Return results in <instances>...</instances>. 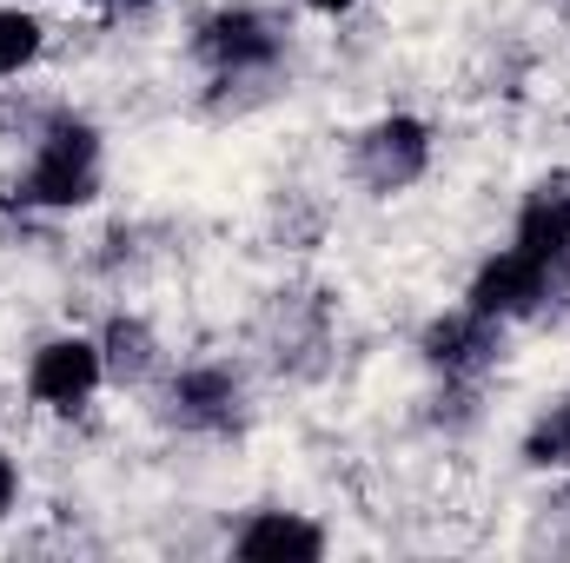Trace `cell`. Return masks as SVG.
<instances>
[{"mask_svg":"<svg viewBox=\"0 0 570 563\" xmlns=\"http://www.w3.org/2000/svg\"><path fill=\"white\" fill-rule=\"evenodd\" d=\"M94 7H134V0H94Z\"/></svg>","mask_w":570,"mask_h":563,"instance_id":"obj_15","label":"cell"},{"mask_svg":"<svg viewBox=\"0 0 570 563\" xmlns=\"http://www.w3.org/2000/svg\"><path fill=\"white\" fill-rule=\"evenodd\" d=\"M100 179H107L100 127L87 113H53L40 127L33 152H27L20 179H13V206H27V213H73V206L100 199Z\"/></svg>","mask_w":570,"mask_h":563,"instance_id":"obj_1","label":"cell"},{"mask_svg":"<svg viewBox=\"0 0 570 563\" xmlns=\"http://www.w3.org/2000/svg\"><path fill=\"white\" fill-rule=\"evenodd\" d=\"M193 60H199L219 87L259 80V73H273L285 60V20L273 7H259V0H226V7H213V13L193 27Z\"/></svg>","mask_w":570,"mask_h":563,"instance_id":"obj_2","label":"cell"},{"mask_svg":"<svg viewBox=\"0 0 570 563\" xmlns=\"http://www.w3.org/2000/svg\"><path fill=\"white\" fill-rule=\"evenodd\" d=\"M524 464L531 471H570V398H558L544 418L524 431Z\"/></svg>","mask_w":570,"mask_h":563,"instance_id":"obj_12","label":"cell"},{"mask_svg":"<svg viewBox=\"0 0 570 563\" xmlns=\"http://www.w3.org/2000/svg\"><path fill=\"white\" fill-rule=\"evenodd\" d=\"M13 504H20V464L0 451V524L13 517Z\"/></svg>","mask_w":570,"mask_h":563,"instance_id":"obj_13","label":"cell"},{"mask_svg":"<svg viewBox=\"0 0 570 563\" xmlns=\"http://www.w3.org/2000/svg\"><path fill=\"white\" fill-rule=\"evenodd\" d=\"M100 385H107V358H100V338H87V332H60V338L33 345V358H27V398L53 418L87 412L100 398Z\"/></svg>","mask_w":570,"mask_h":563,"instance_id":"obj_5","label":"cell"},{"mask_svg":"<svg viewBox=\"0 0 570 563\" xmlns=\"http://www.w3.org/2000/svg\"><path fill=\"white\" fill-rule=\"evenodd\" d=\"M233 557L246 563H318L325 557V531L305 511H253L233 531Z\"/></svg>","mask_w":570,"mask_h":563,"instance_id":"obj_8","label":"cell"},{"mask_svg":"<svg viewBox=\"0 0 570 563\" xmlns=\"http://www.w3.org/2000/svg\"><path fill=\"white\" fill-rule=\"evenodd\" d=\"M305 7H312V13H332V20H338V13H352L358 0H305Z\"/></svg>","mask_w":570,"mask_h":563,"instance_id":"obj_14","label":"cell"},{"mask_svg":"<svg viewBox=\"0 0 570 563\" xmlns=\"http://www.w3.org/2000/svg\"><path fill=\"white\" fill-rule=\"evenodd\" d=\"M431 172V127L419 113H385L352 140V179L372 199H399Z\"/></svg>","mask_w":570,"mask_h":563,"instance_id":"obj_6","label":"cell"},{"mask_svg":"<svg viewBox=\"0 0 570 563\" xmlns=\"http://www.w3.org/2000/svg\"><path fill=\"white\" fill-rule=\"evenodd\" d=\"M166 424H179V431H193V437H226V431H239L246 424V378L233 372V365H179L173 378H166Z\"/></svg>","mask_w":570,"mask_h":563,"instance_id":"obj_7","label":"cell"},{"mask_svg":"<svg viewBox=\"0 0 570 563\" xmlns=\"http://www.w3.org/2000/svg\"><path fill=\"white\" fill-rule=\"evenodd\" d=\"M511 246L538 253L544 266H564L570 273V179H538L518 206V226H511Z\"/></svg>","mask_w":570,"mask_h":563,"instance_id":"obj_9","label":"cell"},{"mask_svg":"<svg viewBox=\"0 0 570 563\" xmlns=\"http://www.w3.org/2000/svg\"><path fill=\"white\" fill-rule=\"evenodd\" d=\"M100 358H107V385H146L159 372V338L134 312H114L100 325Z\"/></svg>","mask_w":570,"mask_h":563,"instance_id":"obj_10","label":"cell"},{"mask_svg":"<svg viewBox=\"0 0 570 563\" xmlns=\"http://www.w3.org/2000/svg\"><path fill=\"white\" fill-rule=\"evenodd\" d=\"M564 292H570L564 266H544L538 253L504 246V253H491V259L471 273L464 305L484 312V318H498V325H524V318H544L551 305H564Z\"/></svg>","mask_w":570,"mask_h":563,"instance_id":"obj_3","label":"cell"},{"mask_svg":"<svg viewBox=\"0 0 570 563\" xmlns=\"http://www.w3.org/2000/svg\"><path fill=\"white\" fill-rule=\"evenodd\" d=\"M47 53V20L33 7H0V80H20Z\"/></svg>","mask_w":570,"mask_h":563,"instance_id":"obj_11","label":"cell"},{"mask_svg":"<svg viewBox=\"0 0 570 563\" xmlns=\"http://www.w3.org/2000/svg\"><path fill=\"white\" fill-rule=\"evenodd\" d=\"M419 352H425L431 378L444 392H478L504 365V325L484 318V312H471V305H451V312H438L425 325Z\"/></svg>","mask_w":570,"mask_h":563,"instance_id":"obj_4","label":"cell"}]
</instances>
